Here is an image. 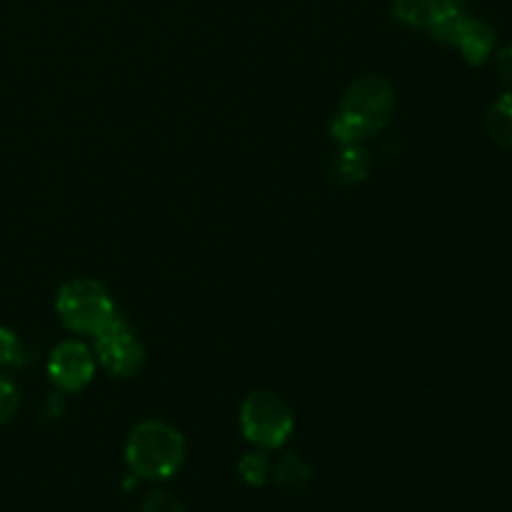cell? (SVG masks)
I'll return each instance as SVG.
<instances>
[{"mask_svg":"<svg viewBox=\"0 0 512 512\" xmlns=\"http://www.w3.org/2000/svg\"><path fill=\"white\" fill-rule=\"evenodd\" d=\"M498 73L505 83L512 85V45L498 53Z\"/></svg>","mask_w":512,"mask_h":512,"instance_id":"17","label":"cell"},{"mask_svg":"<svg viewBox=\"0 0 512 512\" xmlns=\"http://www.w3.org/2000/svg\"><path fill=\"white\" fill-rule=\"evenodd\" d=\"M270 473V460L265 455V450H255V453L243 455L238 460V475L245 485H253V488H260L265 485Z\"/></svg>","mask_w":512,"mask_h":512,"instance_id":"13","label":"cell"},{"mask_svg":"<svg viewBox=\"0 0 512 512\" xmlns=\"http://www.w3.org/2000/svg\"><path fill=\"white\" fill-rule=\"evenodd\" d=\"M395 110L393 85L383 75H363L345 88L338 113L330 120L335 143L353 145L380 133Z\"/></svg>","mask_w":512,"mask_h":512,"instance_id":"1","label":"cell"},{"mask_svg":"<svg viewBox=\"0 0 512 512\" xmlns=\"http://www.w3.org/2000/svg\"><path fill=\"white\" fill-rule=\"evenodd\" d=\"M485 128H488V135L495 143L512 150V93L500 95L490 105L488 115H485Z\"/></svg>","mask_w":512,"mask_h":512,"instance_id":"10","label":"cell"},{"mask_svg":"<svg viewBox=\"0 0 512 512\" xmlns=\"http://www.w3.org/2000/svg\"><path fill=\"white\" fill-rule=\"evenodd\" d=\"M310 478H313V470H310V465L305 463L300 455H283V458L275 463V480H278L280 488L303 490L305 485L310 483Z\"/></svg>","mask_w":512,"mask_h":512,"instance_id":"11","label":"cell"},{"mask_svg":"<svg viewBox=\"0 0 512 512\" xmlns=\"http://www.w3.org/2000/svg\"><path fill=\"white\" fill-rule=\"evenodd\" d=\"M55 310L68 330L78 335H95L115 315V303L98 280L73 278L60 285Z\"/></svg>","mask_w":512,"mask_h":512,"instance_id":"3","label":"cell"},{"mask_svg":"<svg viewBox=\"0 0 512 512\" xmlns=\"http://www.w3.org/2000/svg\"><path fill=\"white\" fill-rule=\"evenodd\" d=\"M48 375L60 393H80L95 375L93 353L80 340H63L50 353Z\"/></svg>","mask_w":512,"mask_h":512,"instance_id":"6","label":"cell"},{"mask_svg":"<svg viewBox=\"0 0 512 512\" xmlns=\"http://www.w3.org/2000/svg\"><path fill=\"white\" fill-rule=\"evenodd\" d=\"M438 0H395L393 18L408 28H425Z\"/></svg>","mask_w":512,"mask_h":512,"instance_id":"12","label":"cell"},{"mask_svg":"<svg viewBox=\"0 0 512 512\" xmlns=\"http://www.w3.org/2000/svg\"><path fill=\"white\" fill-rule=\"evenodd\" d=\"M23 355V345L20 338L10 328L0 325V365H15Z\"/></svg>","mask_w":512,"mask_h":512,"instance_id":"16","label":"cell"},{"mask_svg":"<svg viewBox=\"0 0 512 512\" xmlns=\"http://www.w3.org/2000/svg\"><path fill=\"white\" fill-rule=\"evenodd\" d=\"M143 512H188L185 510L183 500L178 495L168 493V490H153V493L145 498Z\"/></svg>","mask_w":512,"mask_h":512,"instance_id":"14","label":"cell"},{"mask_svg":"<svg viewBox=\"0 0 512 512\" xmlns=\"http://www.w3.org/2000/svg\"><path fill=\"white\" fill-rule=\"evenodd\" d=\"M330 173L340 185L363 183L370 173V155L360 148V143L340 145L338 153L330 158Z\"/></svg>","mask_w":512,"mask_h":512,"instance_id":"9","label":"cell"},{"mask_svg":"<svg viewBox=\"0 0 512 512\" xmlns=\"http://www.w3.org/2000/svg\"><path fill=\"white\" fill-rule=\"evenodd\" d=\"M125 463L143 480H168L183 468L185 438L165 420H143L125 443Z\"/></svg>","mask_w":512,"mask_h":512,"instance_id":"2","label":"cell"},{"mask_svg":"<svg viewBox=\"0 0 512 512\" xmlns=\"http://www.w3.org/2000/svg\"><path fill=\"white\" fill-rule=\"evenodd\" d=\"M18 405H20L18 388H15L13 380L0 375V423H8V420L15 415V410H18Z\"/></svg>","mask_w":512,"mask_h":512,"instance_id":"15","label":"cell"},{"mask_svg":"<svg viewBox=\"0 0 512 512\" xmlns=\"http://www.w3.org/2000/svg\"><path fill=\"white\" fill-rule=\"evenodd\" d=\"M295 418L290 405L270 390H253L240 405V430L260 450H275L293 435Z\"/></svg>","mask_w":512,"mask_h":512,"instance_id":"4","label":"cell"},{"mask_svg":"<svg viewBox=\"0 0 512 512\" xmlns=\"http://www.w3.org/2000/svg\"><path fill=\"white\" fill-rule=\"evenodd\" d=\"M468 15L470 13L458 3V0H438L433 13H430L425 30H428L435 40H440V43L455 45L460 28H463V23L468 20Z\"/></svg>","mask_w":512,"mask_h":512,"instance_id":"8","label":"cell"},{"mask_svg":"<svg viewBox=\"0 0 512 512\" xmlns=\"http://www.w3.org/2000/svg\"><path fill=\"white\" fill-rule=\"evenodd\" d=\"M455 48L463 53V58L470 65H483L495 50V30L485 20L468 15V20L460 28L458 40H455Z\"/></svg>","mask_w":512,"mask_h":512,"instance_id":"7","label":"cell"},{"mask_svg":"<svg viewBox=\"0 0 512 512\" xmlns=\"http://www.w3.org/2000/svg\"><path fill=\"white\" fill-rule=\"evenodd\" d=\"M93 338L98 363L110 375H115V378H130V375L140 373V368L145 363V348L123 315L115 313Z\"/></svg>","mask_w":512,"mask_h":512,"instance_id":"5","label":"cell"}]
</instances>
